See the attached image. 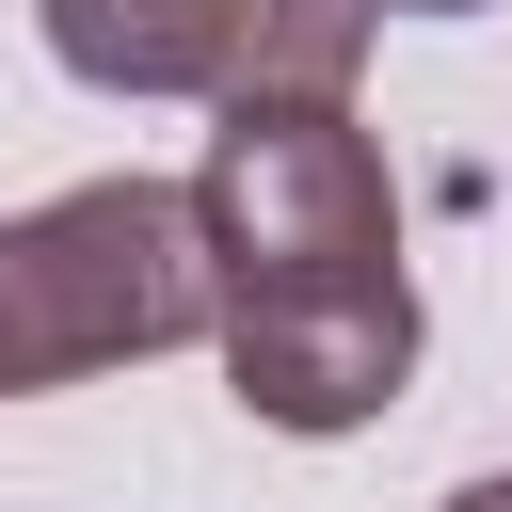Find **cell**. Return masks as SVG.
Returning <instances> with one entry per match:
<instances>
[{
    "label": "cell",
    "mask_w": 512,
    "mask_h": 512,
    "mask_svg": "<svg viewBox=\"0 0 512 512\" xmlns=\"http://www.w3.org/2000/svg\"><path fill=\"white\" fill-rule=\"evenodd\" d=\"M192 336H224V256L192 176H80L0 224V400L96 384Z\"/></svg>",
    "instance_id": "obj_1"
},
{
    "label": "cell",
    "mask_w": 512,
    "mask_h": 512,
    "mask_svg": "<svg viewBox=\"0 0 512 512\" xmlns=\"http://www.w3.org/2000/svg\"><path fill=\"white\" fill-rule=\"evenodd\" d=\"M224 304L240 288H320V272H400V176L352 128V96H224L192 160Z\"/></svg>",
    "instance_id": "obj_2"
},
{
    "label": "cell",
    "mask_w": 512,
    "mask_h": 512,
    "mask_svg": "<svg viewBox=\"0 0 512 512\" xmlns=\"http://www.w3.org/2000/svg\"><path fill=\"white\" fill-rule=\"evenodd\" d=\"M224 384L256 432H368L416 384V272H320V288H240L224 304Z\"/></svg>",
    "instance_id": "obj_3"
},
{
    "label": "cell",
    "mask_w": 512,
    "mask_h": 512,
    "mask_svg": "<svg viewBox=\"0 0 512 512\" xmlns=\"http://www.w3.org/2000/svg\"><path fill=\"white\" fill-rule=\"evenodd\" d=\"M48 16V64L96 80V96H208L240 80V0H32Z\"/></svg>",
    "instance_id": "obj_4"
},
{
    "label": "cell",
    "mask_w": 512,
    "mask_h": 512,
    "mask_svg": "<svg viewBox=\"0 0 512 512\" xmlns=\"http://www.w3.org/2000/svg\"><path fill=\"white\" fill-rule=\"evenodd\" d=\"M384 0H240V80L224 96H352Z\"/></svg>",
    "instance_id": "obj_5"
},
{
    "label": "cell",
    "mask_w": 512,
    "mask_h": 512,
    "mask_svg": "<svg viewBox=\"0 0 512 512\" xmlns=\"http://www.w3.org/2000/svg\"><path fill=\"white\" fill-rule=\"evenodd\" d=\"M448 512H512V480H464V496H448Z\"/></svg>",
    "instance_id": "obj_6"
},
{
    "label": "cell",
    "mask_w": 512,
    "mask_h": 512,
    "mask_svg": "<svg viewBox=\"0 0 512 512\" xmlns=\"http://www.w3.org/2000/svg\"><path fill=\"white\" fill-rule=\"evenodd\" d=\"M384 16H480V0H384Z\"/></svg>",
    "instance_id": "obj_7"
}]
</instances>
